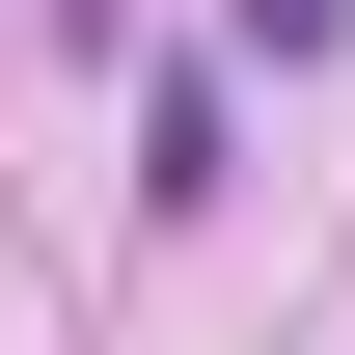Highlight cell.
I'll list each match as a JSON object with an SVG mask.
<instances>
[{"label": "cell", "mask_w": 355, "mask_h": 355, "mask_svg": "<svg viewBox=\"0 0 355 355\" xmlns=\"http://www.w3.org/2000/svg\"><path fill=\"white\" fill-rule=\"evenodd\" d=\"M246 28H273V55H328V28H355V0H246Z\"/></svg>", "instance_id": "1"}]
</instances>
